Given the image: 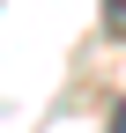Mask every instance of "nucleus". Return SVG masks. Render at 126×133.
Returning a JSON list of instances; mask_svg holds the SVG:
<instances>
[{
  "label": "nucleus",
  "mask_w": 126,
  "mask_h": 133,
  "mask_svg": "<svg viewBox=\"0 0 126 133\" xmlns=\"http://www.w3.org/2000/svg\"><path fill=\"white\" fill-rule=\"evenodd\" d=\"M104 37L126 44V0H104Z\"/></svg>",
  "instance_id": "nucleus-1"
},
{
  "label": "nucleus",
  "mask_w": 126,
  "mask_h": 133,
  "mask_svg": "<svg viewBox=\"0 0 126 133\" xmlns=\"http://www.w3.org/2000/svg\"><path fill=\"white\" fill-rule=\"evenodd\" d=\"M104 133H126V96H119V111H111V126H104Z\"/></svg>",
  "instance_id": "nucleus-2"
}]
</instances>
